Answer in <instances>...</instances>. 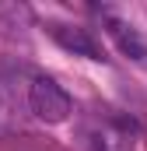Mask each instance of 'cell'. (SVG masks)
<instances>
[{
    "instance_id": "obj_2",
    "label": "cell",
    "mask_w": 147,
    "mask_h": 151,
    "mask_svg": "<svg viewBox=\"0 0 147 151\" xmlns=\"http://www.w3.org/2000/svg\"><path fill=\"white\" fill-rule=\"evenodd\" d=\"M46 32L56 39L67 53L74 56H88V60H105V49L95 42V35L88 32V28H77V25H60V21H53V25H46Z\"/></svg>"
},
{
    "instance_id": "obj_4",
    "label": "cell",
    "mask_w": 147,
    "mask_h": 151,
    "mask_svg": "<svg viewBox=\"0 0 147 151\" xmlns=\"http://www.w3.org/2000/svg\"><path fill=\"white\" fill-rule=\"evenodd\" d=\"M105 32H109V39L119 46L123 56H130V60H147V42H144V35H140L130 21H123V18H116V14H105Z\"/></svg>"
},
{
    "instance_id": "obj_5",
    "label": "cell",
    "mask_w": 147,
    "mask_h": 151,
    "mask_svg": "<svg viewBox=\"0 0 147 151\" xmlns=\"http://www.w3.org/2000/svg\"><path fill=\"white\" fill-rule=\"evenodd\" d=\"M0 113H4V99H0Z\"/></svg>"
},
{
    "instance_id": "obj_3",
    "label": "cell",
    "mask_w": 147,
    "mask_h": 151,
    "mask_svg": "<svg viewBox=\"0 0 147 151\" xmlns=\"http://www.w3.org/2000/svg\"><path fill=\"white\" fill-rule=\"evenodd\" d=\"M133 141H137V123L126 116H109L105 127L91 134L95 151H133Z\"/></svg>"
},
{
    "instance_id": "obj_1",
    "label": "cell",
    "mask_w": 147,
    "mask_h": 151,
    "mask_svg": "<svg viewBox=\"0 0 147 151\" xmlns=\"http://www.w3.org/2000/svg\"><path fill=\"white\" fill-rule=\"evenodd\" d=\"M28 106L42 123H67L74 113V99L63 91V84H56L53 77H35L28 88Z\"/></svg>"
}]
</instances>
